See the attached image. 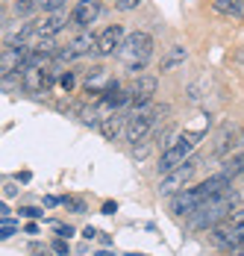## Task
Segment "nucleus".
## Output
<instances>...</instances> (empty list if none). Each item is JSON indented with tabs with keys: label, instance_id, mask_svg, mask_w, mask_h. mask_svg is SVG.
<instances>
[{
	"label": "nucleus",
	"instance_id": "nucleus-9",
	"mask_svg": "<svg viewBox=\"0 0 244 256\" xmlns=\"http://www.w3.org/2000/svg\"><path fill=\"white\" fill-rule=\"evenodd\" d=\"M153 94H156V77H142L126 88V106H132V109H142L147 103L153 100Z\"/></svg>",
	"mask_w": 244,
	"mask_h": 256
},
{
	"label": "nucleus",
	"instance_id": "nucleus-3",
	"mask_svg": "<svg viewBox=\"0 0 244 256\" xmlns=\"http://www.w3.org/2000/svg\"><path fill=\"white\" fill-rule=\"evenodd\" d=\"M171 109L168 106H142V109H132L130 115H126V124H124V132H126V142H132V144H138V142H144L147 136H150V130L156 127V121L162 118V115H168Z\"/></svg>",
	"mask_w": 244,
	"mask_h": 256
},
{
	"label": "nucleus",
	"instance_id": "nucleus-28",
	"mask_svg": "<svg viewBox=\"0 0 244 256\" xmlns=\"http://www.w3.org/2000/svg\"><path fill=\"white\" fill-rule=\"evenodd\" d=\"M115 212H118V204H112V200L103 204V215H115Z\"/></svg>",
	"mask_w": 244,
	"mask_h": 256
},
{
	"label": "nucleus",
	"instance_id": "nucleus-30",
	"mask_svg": "<svg viewBox=\"0 0 244 256\" xmlns=\"http://www.w3.org/2000/svg\"><path fill=\"white\" fill-rule=\"evenodd\" d=\"M9 236H15V230H12V227H0V242H6Z\"/></svg>",
	"mask_w": 244,
	"mask_h": 256
},
{
	"label": "nucleus",
	"instance_id": "nucleus-1",
	"mask_svg": "<svg viewBox=\"0 0 244 256\" xmlns=\"http://www.w3.org/2000/svg\"><path fill=\"white\" fill-rule=\"evenodd\" d=\"M238 204V194L232 192V188H226V192H220L215 198H206V200H200L197 209L188 215L192 218V227L194 230H212L218 221H224L232 209Z\"/></svg>",
	"mask_w": 244,
	"mask_h": 256
},
{
	"label": "nucleus",
	"instance_id": "nucleus-16",
	"mask_svg": "<svg viewBox=\"0 0 244 256\" xmlns=\"http://www.w3.org/2000/svg\"><path fill=\"white\" fill-rule=\"evenodd\" d=\"M197 204H200V194H197V188H188V192H176V194H171V212L174 215H192L197 209Z\"/></svg>",
	"mask_w": 244,
	"mask_h": 256
},
{
	"label": "nucleus",
	"instance_id": "nucleus-7",
	"mask_svg": "<svg viewBox=\"0 0 244 256\" xmlns=\"http://www.w3.org/2000/svg\"><path fill=\"white\" fill-rule=\"evenodd\" d=\"M21 82H24L26 92H44L53 86V80H56V71L48 68V65H24L21 68Z\"/></svg>",
	"mask_w": 244,
	"mask_h": 256
},
{
	"label": "nucleus",
	"instance_id": "nucleus-22",
	"mask_svg": "<svg viewBox=\"0 0 244 256\" xmlns=\"http://www.w3.org/2000/svg\"><path fill=\"white\" fill-rule=\"evenodd\" d=\"M138 3L142 0H115V9L118 12H132V9H138Z\"/></svg>",
	"mask_w": 244,
	"mask_h": 256
},
{
	"label": "nucleus",
	"instance_id": "nucleus-10",
	"mask_svg": "<svg viewBox=\"0 0 244 256\" xmlns=\"http://www.w3.org/2000/svg\"><path fill=\"white\" fill-rule=\"evenodd\" d=\"M100 12H103V3H100V0H80L71 9L68 21H71L74 26H80V30H86L88 24H94L100 18Z\"/></svg>",
	"mask_w": 244,
	"mask_h": 256
},
{
	"label": "nucleus",
	"instance_id": "nucleus-2",
	"mask_svg": "<svg viewBox=\"0 0 244 256\" xmlns=\"http://www.w3.org/2000/svg\"><path fill=\"white\" fill-rule=\"evenodd\" d=\"M118 53H121V59H124V65H126L130 74H142L144 65H147V59H150V53H153V36L136 30V32L124 36Z\"/></svg>",
	"mask_w": 244,
	"mask_h": 256
},
{
	"label": "nucleus",
	"instance_id": "nucleus-6",
	"mask_svg": "<svg viewBox=\"0 0 244 256\" xmlns=\"http://www.w3.org/2000/svg\"><path fill=\"white\" fill-rule=\"evenodd\" d=\"M194 171H197V159L188 156L182 165H176L174 171L162 174V180H159V194H176V192H182V188L192 182Z\"/></svg>",
	"mask_w": 244,
	"mask_h": 256
},
{
	"label": "nucleus",
	"instance_id": "nucleus-14",
	"mask_svg": "<svg viewBox=\"0 0 244 256\" xmlns=\"http://www.w3.org/2000/svg\"><path fill=\"white\" fill-rule=\"evenodd\" d=\"M26 53L30 48H6V50H0V77H9V74H15V71H21L26 62Z\"/></svg>",
	"mask_w": 244,
	"mask_h": 256
},
{
	"label": "nucleus",
	"instance_id": "nucleus-32",
	"mask_svg": "<svg viewBox=\"0 0 244 256\" xmlns=\"http://www.w3.org/2000/svg\"><path fill=\"white\" fill-rule=\"evenodd\" d=\"M32 254H36V256H50L48 250H44V248H42V244H32Z\"/></svg>",
	"mask_w": 244,
	"mask_h": 256
},
{
	"label": "nucleus",
	"instance_id": "nucleus-18",
	"mask_svg": "<svg viewBox=\"0 0 244 256\" xmlns=\"http://www.w3.org/2000/svg\"><path fill=\"white\" fill-rule=\"evenodd\" d=\"M186 59H188V53L182 44H171L168 53L162 56V74H168V71H176L180 65H186Z\"/></svg>",
	"mask_w": 244,
	"mask_h": 256
},
{
	"label": "nucleus",
	"instance_id": "nucleus-27",
	"mask_svg": "<svg viewBox=\"0 0 244 256\" xmlns=\"http://www.w3.org/2000/svg\"><path fill=\"white\" fill-rule=\"evenodd\" d=\"M62 6H65V0H48L44 12H62Z\"/></svg>",
	"mask_w": 244,
	"mask_h": 256
},
{
	"label": "nucleus",
	"instance_id": "nucleus-17",
	"mask_svg": "<svg viewBox=\"0 0 244 256\" xmlns=\"http://www.w3.org/2000/svg\"><path fill=\"white\" fill-rule=\"evenodd\" d=\"M226 188H232V180L218 174V177H209L206 182H200L197 186V194H200V200H206V198H215V194L226 192Z\"/></svg>",
	"mask_w": 244,
	"mask_h": 256
},
{
	"label": "nucleus",
	"instance_id": "nucleus-31",
	"mask_svg": "<svg viewBox=\"0 0 244 256\" xmlns=\"http://www.w3.org/2000/svg\"><path fill=\"white\" fill-rule=\"evenodd\" d=\"M82 236H86V238H98L100 232L94 230V227H86V230H82Z\"/></svg>",
	"mask_w": 244,
	"mask_h": 256
},
{
	"label": "nucleus",
	"instance_id": "nucleus-12",
	"mask_svg": "<svg viewBox=\"0 0 244 256\" xmlns=\"http://www.w3.org/2000/svg\"><path fill=\"white\" fill-rule=\"evenodd\" d=\"M94 38H98L94 32H80L65 50H56L53 56H56L59 62H71V59H80V56H88V53L94 50Z\"/></svg>",
	"mask_w": 244,
	"mask_h": 256
},
{
	"label": "nucleus",
	"instance_id": "nucleus-4",
	"mask_svg": "<svg viewBox=\"0 0 244 256\" xmlns=\"http://www.w3.org/2000/svg\"><path fill=\"white\" fill-rule=\"evenodd\" d=\"M203 136H206L203 130H194V132H180L174 142H168V148L162 150V159H159V174H168L176 165H182L192 156V150L197 148V142Z\"/></svg>",
	"mask_w": 244,
	"mask_h": 256
},
{
	"label": "nucleus",
	"instance_id": "nucleus-24",
	"mask_svg": "<svg viewBox=\"0 0 244 256\" xmlns=\"http://www.w3.org/2000/svg\"><path fill=\"white\" fill-rule=\"evenodd\" d=\"M59 82H62V88H65V92H71V88H74V82H76V80H74V74H71V71H65V74L59 77Z\"/></svg>",
	"mask_w": 244,
	"mask_h": 256
},
{
	"label": "nucleus",
	"instance_id": "nucleus-23",
	"mask_svg": "<svg viewBox=\"0 0 244 256\" xmlns=\"http://www.w3.org/2000/svg\"><path fill=\"white\" fill-rule=\"evenodd\" d=\"M53 254L68 256V242H65V238H56V242H53Z\"/></svg>",
	"mask_w": 244,
	"mask_h": 256
},
{
	"label": "nucleus",
	"instance_id": "nucleus-25",
	"mask_svg": "<svg viewBox=\"0 0 244 256\" xmlns=\"http://www.w3.org/2000/svg\"><path fill=\"white\" fill-rule=\"evenodd\" d=\"M62 204L68 206V209H74V212H82V209H86V204H82V200H76V198H65Z\"/></svg>",
	"mask_w": 244,
	"mask_h": 256
},
{
	"label": "nucleus",
	"instance_id": "nucleus-15",
	"mask_svg": "<svg viewBox=\"0 0 244 256\" xmlns=\"http://www.w3.org/2000/svg\"><path fill=\"white\" fill-rule=\"evenodd\" d=\"M124 124H126V115H124L121 109H112V112H106V115L98 121L100 132H103V138H109V142H115V138L124 132Z\"/></svg>",
	"mask_w": 244,
	"mask_h": 256
},
{
	"label": "nucleus",
	"instance_id": "nucleus-33",
	"mask_svg": "<svg viewBox=\"0 0 244 256\" xmlns=\"http://www.w3.org/2000/svg\"><path fill=\"white\" fill-rule=\"evenodd\" d=\"M0 215H9V206L6 204H0Z\"/></svg>",
	"mask_w": 244,
	"mask_h": 256
},
{
	"label": "nucleus",
	"instance_id": "nucleus-26",
	"mask_svg": "<svg viewBox=\"0 0 244 256\" xmlns=\"http://www.w3.org/2000/svg\"><path fill=\"white\" fill-rule=\"evenodd\" d=\"M21 215H24V218H42L44 212H42V209H36V206H24V209H21Z\"/></svg>",
	"mask_w": 244,
	"mask_h": 256
},
{
	"label": "nucleus",
	"instance_id": "nucleus-5",
	"mask_svg": "<svg viewBox=\"0 0 244 256\" xmlns=\"http://www.w3.org/2000/svg\"><path fill=\"white\" fill-rule=\"evenodd\" d=\"M244 236V209H232L224 221H218L212 232H209V238H212V244L215 248H230V244H236L238 238Z\"/></svg>",
	"mask_w": 244,
	"mask_h": 256
},
{
	"label": "nucleus",
	"instance_id": "nucleus-20",
	"mask_svg": "<svg viewBox=\"0 0 244 256\" xmlns=\"http://www.w3.org/2000/svg\"><path fill=\"white\" fill-rule=\"evenodd\" d=\"M215 12L220 15H230V18H242L244 15V0H212Z\"/></svg>",
	"mask_w": 244,
	"mask_h": 256
},
{
	"label": "nucleus",
	"instance_id": "nucleus-19",
	"mask_svg": "<svg viewBox=\"0 0 244 256\" xmlns=\"http://www.w3.org/2000/svg\"><path fill=\"white\" fill-rule=\"evenodd\" d=\"M220 174H224V177H230V180L242 177V174H244V154L224 156V171H220Z\"/></svg>",
	"mask_w": 244,
	"mask_h": 256
},
{
	"label": "nucleus",
	"instance_id": "nucleus-11",
	"mask_svg": "<svg viewBox=\"0 0 244 256\" xmlns=\"http://www.w3.org/2000/svg\"><path fill=\"white\" fill-rule=\"evenodd\" d=\"M121 42H124V26L121 24L106 26L98 38H94V53L98 56H115L118 48H121Z\"/></svg>",
	"mask_w": 244,
	"mask_h": 256
},
{
	"label": "nucleus",
	"instance_id": "nucleus-21",
	"mask_svg": "<svg viewBox=\"0 0 244 256\" xmlns=\"http://www.w3.org/2000/svg\"><path fill=\"white\" fill-rule=\"evenodd\" d=\"M48 0H15V15H32L38 9H44Z\"/></svg>",
	"mask_w": 244,
	"mask_h": 256
},
{
	"label": "nucleus",
	"instance_id": "nucleus-29",
	"mask_svg": "<svg viewBox=\"0 0 244 256\" xmlns=\"http://www.w3.org/2000/svg\"><path fill=\"white\" fill-rule=\"evenodd\" d=\"M56 232H59L62 238H68V236H74V230H71V227H65V224H59V227H56Z\"/></svg>",
	"mask_w": 244,
	"mask_h": 256
},
{
	"label": "nucleus",
	"instance_id": "nucleus-34",
	"mask_svg": "<svg viewBox=\"0 0 244 256\" xmlns=\"http://www.w3.org/2000/svg\"><path fill=\"white\" fill-rule=\"evenodd\" d=\"M238 198H244V192H242V194H238Z\"/></svg>",
	"mask_w": 244,
	"mask_h": 256
},
{
	"label": "nucleus",
	"instance_id": "nucleus-13",
	"mask_svg": "<svg viewBox=\"0 0 244 256\" xmlns=\"http://www.w3.org/2000/svg\"><path fill=\"white\" fill-rule=\"evenodd\" d=\"M65 26H68V15L65 12H48L42 21H32V32H36V38H53Z\"/></svg>",
	"mask_w": 244,
	"mask_h": 256
},
{
	"label": "nucleus",
	"instance_id": "nucleus-8",
	"mask_svg": "<svg viewBox=\"0 0 244 256\" xmlns=\"http://www.w3.org/2000/svg\"><path fill=\"white\" fill-rule=\"evenodd\" d=\"M238 148H244V127L242 124H226V127L218 132V138H215L212 154L215 156H230V154H236Z\"/></svg>",
	"mask_w": 244,
	"mask_h": 256
}]
</instances>
